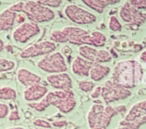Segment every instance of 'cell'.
<instances>
[{
  "instance_id": "cell-1",
  "label": "cell",
  "mask_w": 146,
  "mask_h": 129,
  "mask_svg": "<svg viewBox=\"0 0 146 129\" xmlns=\"http://www.w3.org/2000/svg\"><path fill=\"white\" fill-rule=\"evenodd\" d=\"M50 39L54 43L70 42L73 45L102 47L105 46L107 37L100 31L90 32L76 26H66L62 29H55L50 34Z\"/></svg>"
},
{
  "instance_id": "cell-2",
  "label": "cell",
  "mask_w": 146,
  "mask_h": 129,
  "mask_svg": "<svg viewBox=\"0 0 146 129\" xmlns=\"http://www.w3.org/2000/svg\"><path fill=\"white\" fill-rule=\"evenodd\" d=\"M143 73V67L139 61L136 59L120 60L113 70L111 80L130 90L141 83Z\"/></svg>"
},
{
  "instance_id": "cell-3",
  "label": "cell",
  "mask_w": 146,
  "mask_h": 129,
  "mask_svg": "<svg viewBox=\"0 0 146 129\" xmlns=\"http://www.w3.org/2000/svg\"><path fill=\"white\" fill-rule=\"evenodd\" d=\"M54 106L61 113L68 114L75 108L77 100L71 90L49 91L41 100L35 102H29V106L38 112L45 111L49 106Z\"/></svg>"
},
{
  "instance_id": "cell-4",
  "label": "cell",
  "mask_w": 146,
  "mask_h": 129,
  "mask_svg": "<svg viewBox=\"0 0 146 129\" xmlns=\"http://www.w3.org/2000/svg\"><path fill=\"white\" fill-rule=\"evenodd\" d=\"M118 113L115 107L109 104L94 103L87 115L90 129H107L112 119Z\"/></svg>"
},
{
  "instance_id": "cell-5",
  "label": "cell",
  "mask_w": 146,
  "mask_h": 129,
  "mask_svg": "<svg viewBox=\"0 0 146 129\" xmlns=\"http://www.w3.org/2000/svg\"><path fill=\"white\" fill-rule=\"evenodd\" d=\"M119 17L125 23L141 25L146 21V0H127L119 11Z\"/></svg>"
},
{
  "instance_id": "cell-6",
  "label": "cell",
  "mask_w": 146,
  "mask_h": 129,
  "mask_svg": "<svg viewBox=\"0 0 146 129\" xmlns=\"http://www.w3.org/2000/svg\"><path fill=\"white\" fill-rule=\"evenodd\" d=\"M22 12L26 14L30 22L42 23L51 22L55 18V12L49 7L44 6L37 1L29 0L23 2Z\"/></svg>"
},
{
  "instance_id": "cell-7",
  "label": "cell",
  "mask_w": 146,
  "mask_h": 129,
  "mask_svg": "<svg viewBox=\"0 0 146 129\" xmlns=\"http://www.w3.org/2000/svg\"><path fill=\"white\" fill-rule=\"evenodd\" d=\"M37 67L50 74L65 72L68 69L64 56L60 52L56 51L40 59L37 62Z\"/></svg>"
},
{
  "instance_id": "cell-8",
  "label": "cell",
  "mask_w": 146,
  "mask_h": 129,
  "mask_svg": "<svg viewBox=\"0 0 146 129\" xmlns=\"http://www.w3.org/2000/svg\"><path fill=\"white\" fill-rule=\"evenodd\" d=\"M146 123V99L142 100L131 107L124 119L119 122L120 126L139 129Z\"/></svg>"
},
{
  "instance_id": "cell-9",
  "label": "cell",
  "mask_w": 146,
  "mask_h": 129,
  "mask_svg": "<svg viewBox=\"0 0 146 129\" xmlns=\"http://www.w3.org/2000/svg\"><path fill=\"white\" fill-rule=\"evenodd\" d=\"M131 91L129 89H126L114 82L111 79L104 83V85L102 86L101 96L102 97L105 104L108 105L111 102H117L119 100H124L130 97Z\"/></svg>"
},
{
  "instance_id": "cell-10",
  "label": "cell",
  "mask_w": 146,
  "mask_h": 129,
  "mask_svg": "<svg viewBox=\"0 0 146 129\" xmlns=\"http://www.w3.org/2000/svg\"><path fill=\"white\" fill-rule=\"evenodd\" d=\"M64 13L70 22L78 25L92 24L97 20L96 15L74 4L67 5L64 9Z\"/></svg>"
},
{
  "instance_id": "cell-11",
  "label": "cell",
  "mask_w": 146,
  "mask_h": 129,
  "mask_svg": "<svg viewBox=\"0 0 146 129\" xmlns=\"http://www.w3.org/2000/svg\"><path fill=\"white\" fill-rule=\"evenodd\" d=\"M79 56L93 64L107 63L112 60V54L103 49H97L90 46H80L78 48Z\"/></svg>"
},
{
  "instance_id": "cell-12",
  "label": "cell",
  "mask_w": 146,
  "mask_h": 129,
  "mask_svg": "<svg viewBox=\"0 0 146 129\" xmlns=\"http://www.w3.org/2000/svg\"><path fill=\"white\" fill-rule=\"evenodd\" d=\"M40 33V29L39 25L33 22L23 23L17 27L13 33V41L19 44H24L28 42L31 38L38 35Z\"/></svg>"
},
{
  "instance_id": "cell-13",
  "label": "cell",
  "mask_w": 146,
  "mask_h": 129,
  "mask_svg": "<svg viewBox=\"0 0 146 129\" xmlns=\"http://www.w3.org/2000/svg\"><path fill=\"white\" fill-rule=\"evenodd\" d=\"M55 49L56 43L52 42V41H42L26 47L21 52L20 57L22 59H29L42 55H47L54 52Z\"/></svg>"
},
{
  "instance_id": "cell-14",
  "label": "cell",
  "mask_w": 146,
  "mask_h": 129,
  "mask_svg": "<svg viewBox=\"0 0 146 129\" xmlns=\"http://www.w3.org/2000/svg\"><path fill=\"white\" fill-rule=\"evenodd\" d=\"M48 84L57 90H68L72 88V80L66 72L50 74L46 77Z\"/></svg>"
},
{
  "instance_id": "cell-15",
  "label": "cell",
  "mask_w": 146,
  "mask_h": 129,
  "mask_svg": "<svg viewBox=\"0 0 146 129\" xmlns=\"http://www.w3.org/2000/svg\"><path fill=\"white\" fill-rule=\"evenodd\" d=\"M47 92H48V89L45 85L37 84L27 87L23 90V99L29 102H35L44 98V96L47 94Z\"/></svg>"
},
{
  "instance_id": "cell-16",
  "label": "cell",
  "mask_w": 146,
  "mask_h": 129,
  "mask_svg": "<svg viewBox=\"0 0 146 129\" xmlns=\"http://www.w3.org/2000/svg\"><path fill=\"white\" fill-rule=\"evenodd\" d=\"M93 64V63L80 56H78L73 59L71 63V72L75 75L80 77H89L90 71Z\"/></svg>"
},
{
  "instance_id": "cell-17",
  "label": "cell",
  "mask_w": 146,
  "mask_h": 129,
  "mask_svg": "<svg viewBox=\"0 0 146 129\" xmlns=\"http://www.w3.org/2000/svg\"><path fill=\"white\" fill-rule=\"evenodd\" d=\"M17 78L20 84L23 86L29 87L34 84H40L41 81L40 76L38 74L26 69V68H20L17 72Z\"/></svg>"
},
{
  "instance_id": "cell-18",
  "label": "cell",
  "mask_w": 146,
  "mask_h": 129,
  "mask_svg": "<svg viewBox=\"0 0 146 129\" xmlns=\"http://www.w3.org/2000/svg\"><path fill=\"white\" fill-rule=\"evenodd\" d=\"M17 13L10 8L0 12V31H7L12 29L17 20Z\"/></svg>"
},
{
  "instance_id": "cell-19",
  "label": "cell",
  "mask_w": 146,
  "mask_h": 129,
  "mask_svg": "<svg viewBox=\"0 0 146 129\" xmlns=\"http://www.w3.org/2000/svg\"><path fill=\"white\" fill-rule=\"evenodd\" d=\"M80 1L90 9L102 14L108 6L119 4L120 0H80Z\"/></svg>"
},
{
  "instance_id": "cell-20",
  "label": "cell",
  "mask_w": 146,
  "mask_h": 129,
  "mask_svg": "<svg viewBox=\"0 0 146 129\" xmlns=\"http://www.w3.org/2000/svg\"><path fill=\"white\" fill-rule=\"evenodd\" d=\"M111 72V69L109 66H105L102 64H94L90 71L89 77L90 79L94 82H99L102 79H104Z\"/></svg>"
},
{
  "instance_id": "cell-21",
  "label": "cell",
  "mask_w": 146,
  "mask_h": 129,
  "mask_svg": "<svg viewBox=\"0 0 146 129\" xmlns=\"http://www.w3.org/2000/svg\"><path fill=\"white\" fill-rule=\"evenodd\" d=\"M17 98V90L11 86H0V100L13 101Z\"/></svg>"
},
{
  "instance_id": "cell-22",
  "label": "cell",
  "mask_w": 146,
  "mask_h": 129,
  "mask_svg": "<svg viewBox=\"0 0 146 129\" xmlns=\"http://www.w3.org/2000/svg\"><path fill=\"white\" fill-rule=\"evenodd\" d=\"M16 67V62L7 58L0 57V73L11 72Z\"/></svg>"
},
{
  "instance_id": "cell-23",
  "label": "cell",
  "mask_w": 146,
  "mask_h": 129,
  "mask_svg": "<svg viewBox=\"0 0 146 129\" xmlns=\"http://www.w3.org/2000/svg\"><path fill=\"white\" fill-rule=\"evenodd\" d=\"M108 27L110 30L113 32H118L122 29V24L119 21V19L115 16H111L109 18V23H108Z\"/></svg>"
},
{
  "instance_id": "cell-24",
  "label": "cell",
  "mask_w": 146,
  "mask_h": 129,
  "mask_svg": "<svg viewBox=\"0 0 146 129\" xmlns=\"http://www.w3.org/2000/svg\"><path fill=\"white\" fill-rule=\"evenodd\" d=\"M95 84L92 81H88V80H82L78 82V88L84 91V92H91L93 89L95 88Z\"/></svg>"
},
{
  "instance_id": "cell-25",
  "label": "cell",
  "mask_w": 146,
  "mask_h": 129,
  "mask_svg": "<svg viewBox=\"0 0 146 129\" xmlns=\"http://www.w3.org/2000/svg\"><path fill=\"white\" fill-rule=\"evenodd\" d=\"M37 2L49 8H58L61 5L63 0H38Z\"/></svg>"
},
{
  "instance_id": "cell-26",
  "label": "cell",
  "mask_w": 146,
  "mask_h": 129,
  "mask_svg": "<svg viewBox=\"0 0 146 129\" xmlns=\"http://www.w3.org/2000/svg\"><path fill=\"white\" fill-rule=\"evenodd\" d=\"M33 125L35 126L36 127H41V128H46V129L52 126V125L48 121L42 120V119H35L33 121Z\"/></svg>"
},
{
  "instance_id": "cell-27",
  "label": "cell",
  "mask_w": 146,
  "mask_h": 129,
  "mask_svg": "<svg viewBox=\"0 0 146 129\" xmlns=\"http://www.w3.org/2000/svg\"><path fill=\"white\" fill-rule=\"evenodd\" d=\"M10 113V108L6 103L0 102V119H4L8 116Z\"/></svg>"
},
{
  "instance_id": "cell-28",
  "label": "cell",
  "mask_w": 146,
  "mask_h": 129,
  "mask_svg": "<svg viewBox=\"0 0 146 129\" xmlns=\"http://www.w3.org/2000/svg\"><path fill=\"white\" fill-rule=\"evenodd\" d=\"M101 93H102V86H96L91 91L90 96H91V98L96 99V98H98L101 96Z\"/></svg>"
},
{
  "instance_id": "cell-29",
  "label": "cell",
  "mask_w": 146,
  "mask_h": 129,
  "mask_svg": "<svg viewBox=\"0 0 146 129\" xmlns=\"http://www.w3.org/2000/svg\"><path fill=\"white\" fill-rule=\"evenodd\" d=\"M9 120H20V115L17 110H12L8 114Z\"/></svg>"
},
{
  "instance_id": "cell-30",
  "label": "cell",
  "mask_w": 146,
  "mask_h": 129,
  "mask_svg": "<svg viewBox=\"0 0 146 129\" xmlns=\"http://www.w3.org/2000/svg\"><path fill=\"white\" fill-rule=\"evenodd\" d=\"M67 125V121L64 120H56L52 122V126L56 127H64Z\"/></svg>"
},
{
  "instance_id": "cell-31",
  "label": "cell",
  "mask_w": 146,
  "mask_h": 129,
  "mask_svg": "<svg viewBox=\"0 0 146 129\" xmlns=\"http://www.w3.org/2000/svg\"><path fill=\"white\" fill-rule=\"evenodd\" d=\"M139 60H140V63L146 64V49L143 50L140 53V55H139Z\"/></svg>"
},
{
  "instance_id": "cell-32",
  "label": "cell",
  "mask_w": 146,
  "mask_h": 129,
  "mask_svg": "<svg viewBox=\"0 0 146 129\" xmlns=\"http://www.w3.org/2000/svg\"><path fill=\"white\" fill-rule=\"evenodd\" d=\"M5 48V42L2 39H0V52H2Z\"/></svg>"
},
{
  "instance_id": "cell-33",
  "label": "cell",
  "mask_w": 146,
  "mask_h": 129,
  "mask_svg": "<svg viewBox=\"0 0 146 129\" xmlns=\"http://www.w3.org/2000/svg\"><path fill=\"white\" fill-rule=\"evenodd\" d=\"M117 129H133V128H131V127H129V126H120V125H119V126Z\"/></svg>"
},
{
  "instance_id": "cell-34",
  "label": "cell",
  "mask_w": 146,
  "mask_h": 129,
  "mask_svg": "<svg viewBox=\"0 0 146 129\" xmlns=\"http://www.w3.org/2000/svg\"><path fill=\"white\" fill-rule=\"evenodd\" d=\"M6 129H25V128L22 127V126H12V127H9V128H6Z\"/></svg>"
},
{
  "instance_id": "cell-35",
  "label": "cell",
  "mask_w": 146,
  "mask_h": 129,
  "mask_svg": "<svg viewBox=\"0 0 146 129\" xmlns=\"http://www.w3.org/2000/svg\"><path fill=\"white\" fill-rule=\"evenodd\" d=\"M34 129H46V128H41V127H35Z\"/></svg>"
}]
</instances>
